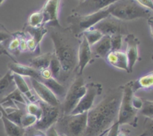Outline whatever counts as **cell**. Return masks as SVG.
Here are the masks:
<instances>
[{
  "label": "cell",
  "instance_id": "cell-17",
  "mask_svg": "<svg viewBox=\"0 0 153 136\" xmlns=\"http://www.w3.org/2000/svg\"><path fill=\"white\" fill-rule=\"evenodd\" d=\"M9 70L13 73L19 75L22 77H29L30 79H34L37 80L40 79V73L39 70L32 68L30 66L24 65L17 62H12L8 64Z\"/></svg>",
  "mask_w": 153,
  "mask_h": 136
},
{
  "label": "cell",
  "instance_id": "cell-19",
  "mask_svg": "<svg viewBox=\"0 0 153 136\" xmlns=\"http://www.w3.org/2000/svg\"><path fill=\"white\" fill-rule=\"evenodd\" d=\"M13 78L16 88L23 94L24 97L27 99V100L29 103H36V102L38 101L39 99L37 98V97H35L36 94L34 95L31 92L29 87H28V83L25 80L24 77L18 74H16V73H13Z\"/></svg>",
  "mask_w": 153,
  "mask_h": 136
},
{
  "label": "cell",
  "instance_id": "cell-47",
  "mask_svg": "<svg viewBox=\"0 0 153 136\" xmlns=\"http://www.w3.org/2000/svg\"><path fill=\"white\" fill-rule=\"evenodd\" d=\"M118 136H128V135H127L126 133L123 132L122 131H120L119 134H118Z\"/></svg>",
  "mask_w": 153,
  "mask_h": 136
},
{
  "label": "cell",
  "instance_id": "cell-31",
  "mask_svg": "<svg viewBox=\"0 0 153 136\" xmlns=\"http://www.w3.org/2000/svg\"><path fill=\"white\" fill-rule=\"evenodd\" d=\"M43 25V16L41 11H37L31 13L28 17V25L31 27H38Z\"/></svg>",
  "mask_w": 153,
  "mask_h": 136
},
{
  "label": "cell",
  "instance_id": "cell-32",
  "mask_svg": "<svg viewBox=\"0 0 153 136\" xmlns=\"http://www.w3.org/2000/svg\"><path fill=\"white\" fill-rule=\"evenodd\" d=\"M25 106H26L25 111L27 113L34 115L38 120L40 119L42 114V109L40 105H39L38 102H36V103H28Z\"/></svg>",
  "mask_w": 153,
  "mask_h": 136
},
{
  "label": "cell",
  "instance_id": "cell-41",
  "mask_svg": "<svg viewBox=\"0 0 153 136\" xmlns=\"http://www.w3.org/2000/svg\"><path fill=\"white\" fill-rule=\"evenodd\" d=\"M27 39L24 36L20 34V43H19V52H28V47H27Z\"/></svg>",
  "mask_w": 153,
  "mask_h": 136
},
{
  "label": "cell",
  "instance_id": "cell-37",
  "mask_svg": "<svg viewBox=\"0 0 153 136\" xmlns=\"http://www.w3.org/2000/svg\"><path fill=\"white\" fill-rule=\"evenodd\" d=\"M131 103H132V106L134 109L137 111L140 110L143 107V100H142L140 97H137L134 94L132 97V99H131Z\"/></svg>",
  "mask_w": 153,
  "mask_h": 136
},
{
  "label": "cell",
  "instance_id": "cell-5",
  "mask_svg": "<svg viewBox=\"0 0 153 136\" xmlns=\"http://www.w3.org/2000/svg\"><path fill=\"white\" fill-rule=\"evenodd\" d=\"M133 82L134 81H131L123 85L122 100H121L117 120L120 126L125 125V124H128L133 126H137V115L138 111L133 107L131 103V99L134 95Z\"/></svg>",
  "mask_w": 153,
  "mask_h": 136
},
{
  "label": "cell",
  "instance_id": "cell-22",
  "mask_svg": "<svg viewBox=\"0 0 153 136\" xmlns=\"http://www.w3.org/2000/svg\"><path fill=\"white\" fill-rule=\"evenodd\" d=\"M52 53L48 52V53L43 54V55H38L37 57L32 58L28 61V64L30 67L35 69L37 70H41L43 69L49 68L50 64L51 58H52Z\"/></svg>",
  "mask_w": 153,
  "mask_h": 136
},
{
  "label": "cell",
  "instance_id": "cell-38",
  "mask_svg": "<svg viewBox=\"0 0 153 136\" xmlns=\"http://www.w3.org/2000/svg\"><path fill=\"white\" fill-rule=\"evenodd\" d=\"M139 4L153 13V0H135Z\"/></svg>",
  "mask_w": 153,
  "mask_h": 136
},
{
  "label": "cell",
  "instance_id": "cell-48",
  "mask_svg": "<svg viewBox=\"0 0 153 136\" xmlns=\"http://www.w3.org/2000/svg\"><path fill=\"white\" fill-rule=\"evenodd\" d=\"M108 131H106V132H105L102 133V134L100 136H106V135H107V133H108Z\"/></svg>",
  "mask_w": 153,
  "mask_h": 136
},
{
  "label": "cell",
  "instance_id": "cell-28",
  "mask_svg": "<svg viewBox=\"0 0 153 136\" xmlns=\"http://www.w3.org/2000/svg\"><path fill=\"white\" fill-rule=\"evenodd\" d=\"M11 109L10 111H2V114L4 117L10 120L14 123L17 124V125L20 126L21 123V118H22V115L24 114L25 112L19 109Z\"/></svg>",
  "mask_w": 153,
  "mask_h": 136
},
{
  "label": "cell",
  "instance_id": "cell-45",
  "mask_svg": "<svg viewBox=\"0 0 153 136\" xmlns=\"http://www.w3.org/2000/svg\"><path fill=\"white\" fill-rule=\"evenodd\" d=\"M148 24H149V28H150L151 34H152L153 37V17H152V16H150V17L148 19Z\"/></svg>",
  "mask_w": 153,
  "mask_h": 136
},
{
  "label": "cell",
  "instance_id": "cell-36",
  "mask_svg": "<svg viewBox=\"0 0 153 136\" xmlns=\"http://www.w3.org/2000/svg\"><path fill=\"white\" fill-rule=\"evenodd\" d=\"M12 37L13 34H10L4 25L0 24V43H3L7 40H10Z\"/></svg>",
  "mask_w": 153,
  "mask_h": 136
},
{
  "label": "cell",
  "instance_id": "cell-20",
  "mask_svg": "<svg viewBox=\"0 0 153 136\" xmlns=\"http://www.w3.org/2000/svg\"><path fill=\"white\" fill-rule=\"evenodd\" d=\"M15 88L16 85L13 81V73L9 70L0 78V102Z\"/></svg>",
  "mask_w": 153,
  "mask_h": 136
},
{
  "label": "cell",
  "instance_id": "cell-44",
  "mask_svg": "<svg viewBox=\"0 0 153 136\" xmlns=\"http://www.w3.org/2000/svg\"><path fill=\"white\" fill-rule=\"evenodd\" d=\"M1 54H6V55H9L8 52H7L5 46L3 43H0V55Z\"/></svg>",
  "mask_w": 153,
  "mask_h": 136
},
{
  "label": "cell",
  "instance_id": "cell-13",
  "mask_svg": "<svg viewBox=\"0 0 153 136\" xmlns=\"http://www.w3.org/2000/svg\"><path fill=\"white\" fill-rule=\"evenodd\" d=\"M34 94L41 101L52 106H61V102L58 97L40 81L34 79H30Z\"/></svg>",
  "mask_w": 153,
  "mask_h": 136
},
{
  "label": "cell",
  "instance_id": "cell-10",
  "mask_svg": "<svg viewBox=\"0 0 153 136\" xmlns=\"http://www.w3.org/2000/svg\"><path fill=\"white\" fill-rule=\"evenodd\" d=\"M91 28L98 30L103 35L113 36L115 34L127 35L128 34L126 25L123 21L109 15L102 20L100 21Z\"/></svg>",
  "mask_w": 153,
  "mask_h": 136
},
{
  "label": "cell",
  "instance_id": "cell-1",
  "mask_svg": "<svg viewBox=\"0 0 153 136\" xmlns=\"http://www.w3.org/2000/svg\"><path fill=\"white\" fill-rule=\"evenodd\" d=\"M123 85L109 89L102 100L88 111V123L83 136H100L117 122Z\"/></svg>",
  "mask_w": 153,
  "mask_h": 136
},
{
  "label": "cell",
  "instance_id": "cell-6",
  "mask_svg": "<svg viewBox=\"0 0 153 136\" xmlns=\"http://www.w3.org/2000/svg\"><path fill=\"white\" fill-rule=\"evenodd\" d=\"M86 84L82 75H77L67 89L64 101L61 104L62 115L70 114L86 92Z\"/></svg>",
  "mask_w": 153,
  "mask_h": 136
},
{
  "label": "cell",
  "instance_id": "cell-15",
  "mask_svg": "<svg viewBox=\"0 0 153 136\" xmlns=\"http://www.w3.org/2000/svg\"><path fill=\"white\" fill-rule=\"evenodd\" d=\"M93 55L91 46L83 35L81 36V41L78 52L77 75H82L84 70L92 60Z\"/></svg>",
  "mask_w": 153,
  "mask_h": 136
},
{
  "label": "cell",
  "instance_id": "cell-23",
  "mask_svg": "<svg viewBox=\"0 0 153 136\" xmlns=\"http://www.w3.org/2000/svg\"><path fill=\"white\" fill-rule=\"evenodd\" d=\"M4 131L7 136H25V129L14 123L2 114L1 116Z\"/></svg>",
  "mask_w": 153,
  "mask_h": 136
},
{
  "label": "cell",
  "instance_id": "cell-25",
  "mask_svg": "<svg viewBox=\"0 0 153 136\" xmlns=\"http://www.w3.org/2000/svg\"><path fill=\"white\" fill-rule=\"evenodd\" d=\"M25 32L28 33L30 35V37L34 39L37 44L40 46V43L43 40V37L47 34L48 28L44 25L38 27H31L27 25L25 27Z\"/></svg>",
  "mask_w": 153,
  "mask_h": 136
},
{
  "label": "cell",
  "instance_id": "cell-46",
  "mask_svg": "<svg viewBox=\"0 0 153 136\" xmlns=\"http://www.w3.org/2000/svg\"><path fill=\"white\" fill-rule=\"evenodd\" d=\"M34 136H46V134H45L43 132H40V131H37V133H36Z\"/></svg>",
  "mask_w": 153,
  "mask_h": 136
},
{
  "label": "cell",
  "instance_id": "cell-35",
  "mask_svg": "<svg viewBox=\"0 0 153 136\" xmlns=\"http://www.w3.org/2000/svg\"><path fill=\"white\" fill-rule=\"evenodd\" d=\"M19 43H20V34H15L14 37H12L8 43L7 49L10 52H19Z\"/></svg>",
  "mask_w": 153,
  "mask_h": 136
},
{
  "label": "cell",
  "instance_id": "cell-7",
  "mask_svg": "<svg viewBox=\"0 0 153 136\" xmlns=\"http://www.w3.org/2000/svg\"><path fill=\"white\" fill-rule=\"evenodd\" d=\"M57 123L64 128L67 136H83L88 123V112L79 114L62 115Z\"/></svg>",
  "mask_w": 153,
  "mask_h": 136
},
{
  "label": "cell",
  "instance_id": "cell-11",
  "mask_svg": "<svg viewBox=\"0 0 153 136\" xmlns=\"http://www.w3.org/2000/svg\"><path fill=\"white\" fill-rule=\"evenodd\" d=\"M117 0H85L73 10V13L79 15H89L100 11Z\"/></svg>",
  "mask_w": 153,
  "mask_h": 136
},
{
  "label": "cell",
  "instance_id": "cell-21",
  "mask_svg": "<svg viewBox=\"0 0 153 136\" xmlns=\"http://www.w3.org/2000/svg\"><path fill=\"white\" fill-rule=\"evenodd\" d=\"M39 81L44 84L58 98H64L67 90L64 87V85L58 80L52 77L50 79H40Z\"/></svg>",
  "mask_w": 153,
  "mask_h": 136
},
{
  "label": "cell",
  "instance_id": "cell-39",
  "mask_svg": "<svg viewBox=\"0 0 153 136\" xmlns=\"http://www.w3.org/2000/svg\"><path fill=\"white\" fill-rule=\"evenodd\" d=\"M119 128L120 125L118 124L117 122H116L115 123H114L113 125L111 126L110 129H109L108 132L106 136H118V134H119Z\"/></svg>",
  "mask_w": 153,
  "mask_h": 136
},
{
  "label": "cell",
  "instance_id": "cell-18",
  "mask_svg": "<svg viewBox=\"0 0 153 136\" xmlns=\"http://www.w3.org/2000/svg\"><path fill=\"white\" fill-rule=\"evenodd\" d=\"M93 56L105 59L109 52L111 51L110 36L104 35L97 43L91 46Z\"/></svg>",
  "mask_w": 153,
  "mask_h": 136
},
{
  "label": "cell",
  "instance_id": "cell-3",
  "mask_svg": "<svg viewBox=\"0 0 153 136\" xmlns=\"http://www.w3.org/2000/svg\"><path fill=\"white\" fill-rule=\"evenodd\" d=\"M111 16L122 21H130L151 16L152 11L139 4L135 0H117L108 7Z\"/></svg>",
  "mask_w": 153,
  "mask_h": 136
},
{
  "label": "cell",
  "instance_id": "cell-30",
  "mask_svg": "<svg viewBox=\"0 0 153 136\" xmlns=\"http://www.w3.org/2000/svg\"><path fill=\"white\" fill-rule=\"evenodd\" d=\"M37 120H38V119L35 116H34L32 114H30L27 113L25 111L24 113V114L22 115V118H21L20 126L21 127H22V128L25 129L27 128L34 126L36 124V123L37 122Z\"/></svg>",
  "mask_w": 153,
  "mask_h": 136
},
{
  "label": "cell",
  "instance_id": "cell-42",
  "mask_svg": "<svg viewBox=\"0 0 153 136\" xmlns=\"http://www.w3.org/2000/svg\"><path fill=\"white\" fill-rule=\"evenodd\" d=\"M40 79H48L52 77V73H51L49 68H46V69H43V70H40Z\"/></svg>",
  "mask_w": 153,
  "mask_h": 136
},
{
  "label": "cell",
  "instance_id": "cell-52",
  "mask_svg": "<svg viewBox=\"0 0 153 136\" xmlns=\"http://www.w3.org/2000/svg\"><path fill=\"white\" fill-rule=\"evenodd\" d=\"M152 61H153V55H152Z\"/></svg>",
  "mask_w": 153,
  "mask_h": 136
},
{
  "label": "cell",
  "instance_id": "cell-16",
  "mask_svg": "<svg viewBox=\"0 0 153 136\" xmlns=\"http://www.w3.org/2000/svg\"><path fill=\"white\" fill-rule=\"evenodd\" d=\"M106 61L112 67L126 71L129 73L128 58L125 52L111 51L106 57Z\"/></svg>",
  "mask_w": 153,
  "mask_h": 136
},
{
  "label": "cell",
  "instance_id": "cell-9",
  "mask_svg": "<svg viewBox=\"0 0 153 136\" xmlns=\"http://www.w3.org/2000/svg\"><path fill=\"white\" fill-rule=\"evenodd\" d=\"M86 92L82 97L79 104L70 114H79L88 112L94 107V102L97 96L100 95L102 91V85L99 83L91 82L86 85Z\"/></svg>",
  "mask_w": 153,
  "mask_h": 136
},
{
  "label": "cell",
  "instance_id": "cell-50",
  "mask_svg": "<svg viewBox=\"0 0 153 136\" xmlns=\"http://www.w3.org/2000/svg\"><path fill=\"white\" fill-rule=\"evenodd\" d=\"M4 1V0H0V5H1V4H2V2H3V1Z\"/></svg>",
  "mask_w": 153,
  "mask_h": 136
},
{
  "label": "cell",
  "instance_id": "cell-43",
  "mask_svg": "<svg viewBox=\"0 0 153 136\" xmlns=\"http://www.w3.org/2000/svg\"><path fill=\"white\" fill-rule=\"evenodd\" d=\"M45 134H46V136H59V133L54 126L49 128L47 131H46Z\"/></svg>",
  "mask_w": 153,
  "mask_h": 136
},
{
  "label": "cell",
  "instance_id": "cell-24",
  "mask_svg": "<svg viewBox=\"0 0 153 136\" xmlns=\"http://www.w3.org/2000/svg\"><path fill=\"white\" fill-rule=\"evenodd\" d=\"M153 88V71L142 76L133 82V91L138 90H149Z\"/></svg>",
  "mask_w": 153,
  "mask_h": 136
},
{
  "label": "cell",
  "instance_id": "cell-26",
  "mask_svg": "<svg viewBox=\"0 0 153 136\" xmlns=\"http://www.w3.org/2000/svg\"><path fill=\"white\" fill-rule=\"evenodd\" d=\"M6 101H13L15 102V103H19L21 104H23L25 106H26L29 102L27 100V99L24 97L23 94L17 89V88H15L13 91H12L9 94H7L5 97L1 100V101L0 102V104L1 103H4V102Z\"/></svg>",
  "mask_w": 153,
  "mask_h": 136
},
{
  "label": "cell",
  "instance_id": "cell-51",
  "mask_svg": "<svg viewBox=\"0 0 153 136\" xmlns=\"http://www.w3.org/2000/svg\"><path fill=\"white\" fill-rule=\"evenodd\" d=\"M79 1H80V2H82V1H85V0H79Z\"/></svg>",
  "mask_w": 153,
  "mask_h": 136
},
{
  "label": "cell",
  "instance_id": "cell-4",
  "mask_svg": "<svg viewBox=\"0 0 153 136\" xmlns=\"http://www.w3.org/2000/svg\"><path fill=\"white\" fill-rule=\"evenodd\" d=\"M110 15L108 7L100 11L89 15H79L72 13L67 17L68 28L78 37H80L84 32L90 29L100 21Z\"/></svg>",
  "mask_w": 153,
  "mask_h": 136
},
{
  "label": "cell",
  "instance_id": "cell-53",
  "mask_svg": "<svg viewBox=\"0 0 153 136\" xmlns=\"http://www.w3.org/2000/svg\"><path fill=\"white\" fill-rule=\"evenodd\" d=\"M1 75H0V78H1Z\"/></svg>",
  "mask_w": 153,
  "mask_h": 136
},
{
  "label": "cell",
  "instance_id": "cell-49",
  "mask_svg": "<svg viewBox=\"0 0 153 136\" xmlns=\"http://www.w3.org/2000/svg\"><path fill=\"white\" fill-rule=\"evenodd\" d=\"M59 136H67V135L64 134H63V133H61V134H59Z\"/></svg>",
  "mask_w": 153,
  "mask_h": 136
},
{
  "label": "cell",
  "instance_id": "cell-29",
  "mask_svg": "<svg viewBox=\"0 0 153 136\" xmlns=\"http://www.w3.org/2000/svg\"><path fill=\"white\" fill-rule=\"evenodd\" d=\"M82 35L87 39L91 46L97 43L104 36L100 31H99L98 30L94 29V28H90V29L85 31L82 34Z\"/></svg>",
  "mask_w": 153,
  "mask_h": 136
},
{
  "label": "cell",
  "instance_id": "cell-8",
  "mask_svg": "<svg viewBox=\"0 0 153 136\" xmlns=\"http://www.w3.org/2000/svg\"><path fill=\"white\" fill-rule=\"evenodd\" d=\"M37 102L41 107L42 114L33 128L37 131L46 132V131L53 126L59 120L61 108L60 106H50L40 100Z\"/></svg>",
  "mask_w": 153,
  "mask_h": 136
},
{
  "label": "cell",
  "instance_id": "cell-2",
  "mask_svg": "<svg viewBox=\"0 0 153 136\" xmlns=\"http://www.w3.org/2000/svg\"><path fill=\"white\" fill-rule=\"evenodd\" d=\"M48 31L53 42V53L59 61L62 68L60 82L68 80L73 73H77L78 52L81 41V37H78L71 30L58 26H48Z\"/></svg>",
  "mask_w": 153,
  "mask_h": 136
},
{
  "label": "cell",
  "instance_id": "cell-33",
  "mask_svg": "<svg viewBox=\"0 0 153 136\" xmlns=\"http://www.w3.org/2000/svg\"><path fill=\"white\" fill-rule=\"evenodd\" d=\"M140 113L146 117L153 120V101L143 100V105L140 109Z\"/></svg>",
  "mask_w": 153,
  "mask_h": 136
},
{
  "label": "cell",
  "instance_id": "cell-40",
  "mask_svg": "<svg viewBox=\"0 0 153 136\" xmlns=\"http://www.w3.org/2000/svg\"><path fill=\"white\" fill-rule=\"evenodd\" d=\"M27 47H28V50L30 52H35V50L37 49H39V46L37 44L35 41H34V39H32L31 37L27 39Z\"/></svg>",
  "mask_w": 153,
  "mask_h": 136
},
{
  "label": "cell",
  "instance_id": "cell-27",
  "mask_svg": "<svg viewBox=\"0 0 153 136\" xmlns=\"http://www.w3.org/2000/svg\"><path fill=\"white\" fill-rule=\"evenodd\" d=\"M49 68L50 70L51 73H52V77L60 82L61 73H62V68H61V65L60 64L59 61H58V59L54 53H52Z\"/></svg>",
  "mask_w": 153,
  "mask_h": 136
},
{
  "label": "cell",
  "instance_id": "cell-14",
  "mask_svg": "<svg viewBox=\"0 0 153 136\" xmlns=\"http://www.w3.org/2000/svg\"><path fill=\"white\" fill-rule=\"evenodd\" d=\"M125 42L126 43V50L125 53L128 58L129 73H132L133 68L139 60L138 46L140 41L133 34L126 35Z\"/></svg>",
  "mask_w": 153,
  "mask_h": 136
},
{
  "label": "cell",
  "instance_id": "cell-12",
  "mask_svg": "<svg viewBox=\"0 0 153 136\" xmlns=\"http://www.w3.org/2000/svg\"><path fill=\"white\" fill-rule=\"evenodd\" d=\"M61 0H46L40 10L43 16V25L49 26L60 25L58 14Z\"/></svg>",
  "mask_w": 153,
  "mask_h": 136
},
{
  "label": "cell",
  "instance_id": "cell-34",
  "mask_svg": "<svg viewBox=\"0 0 153 136\" xmlns=\"http://www.w3.org/2000/svg\"><path fill=\"white\" fill-rule=\"evenodd\" d=\"M123 38V36L121 35V34H115V35L111 36V51L122 50Z\"/></svg>",
  "mask_w": 153,
  "mask_h": 136
}]
</instances>
